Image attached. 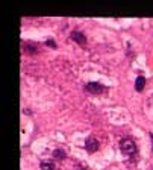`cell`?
<instances>
[{"label": "cell", "instance_id": "obj_7", "mask_svg": "<svg viewBox=\"0 0 153 170\" xmlns=\"http://www.w3.org/2000/svg\"><path fill=\"white\" fill-rule=\"evenodd\" d=\"M39 169L41 170H55V162L53 161H41L39 162Z\"/></svg>", "mask_w": 153, "mask_h": 170}, {"label": "cell", "instance_id": "obj_8", "mask_svg": "<svg viewBox=\"0 0 153 170\" xmlns=\"http://www.w3.org/2000/svg\"><path fill=\"white\" fill-rule=\"evenodd\" d=\"M53 158L64 160V158H67V153H65V151H62V149H55V151H53Z\"/></svg>", "mask_w": 153, "mask_h": 170}, {"label": "cell", "instance_id": "obj_9", "mask_svg": "<svg viewBox=\"0 0 153 170\" xmlns=\"http://www.w3.org/2000/svg\"><path fill=\"white\" fill-rule=\"evenodd\" d=\"M45 44H47L49 47H53V49H56V43L53 41V40H47V41H45Z\"/></svg>", "mask_w": 153, "mask_h": 170}, {"label": "cell", "instance_id": "obj_4", "mask_svg": "<svg viewBox=\"0 0 153 170\" xmlns=\"http://www.w3.org/2000/svg\"><path fill=\"white\" fill-rule=\"evenodd\" d=\"M70 37H71L73 41L77 43L79 46H85L86 44V37L83 35V32H81V31H73L70 33Z\"/></svg>", "mask_w": 153, "mask_h": 170}, {"label": "cell", "instance_id": "obj_6", "mask_svg": "<svg viewBox=\"0 0 153 170\" xmlns=\"http://www.w3.org/2000/svg\"><path fill=\"white\" fill-rule=\"evenodd\" d=\"M144 85H145V78L144 76H138L136 80H135V90L136 91H143Z\"/></svg>", "mask_w": 153, "mask_h": 170}, {"label": "cell", "instance_id": "obj_10", "mask_svg": "<svg viewBox=\"0 0 153 170\" xmlns=\"http://www.w3.org/2000/svg\"><path fill=\"white\" fill-rule=\"evenodd\" d=\"M74 170H86V167L83 164H76L74 166Z\"/></svg>", "mask_w": 153, "mask_h": 170}, {"label": "cell", "instance_id": "obj_5", "mask_svg": "<svg viewBox=\"0 0 153 170\" xmlns=\"http://www.w3.org/2000/svg\"><path fill=\"white\" fill-rule=\"evenodd\" d=\"M24 53H28V55H37L38 53V46L35 43H26L24 44Z\"/></svg>", "mask_w": 153, "mask_h": 170}, {"label": "cell", "instance_id": "obj_3", "mask_svg": "<svg viewBox=\"0 0 153 170\" xmlns=\"http://www.w3.org/2000/svg\"><path fill=\"white\" fill-rule=\"evenodd\" d=\"M99 141L94 138V137H88L85 140V149H86V152L88 153H94V152H97L99 151Z\"/></svg>", "mask_w": 153, "mask_h": 170}, {"label": "cell", "instance_id": "obj_11", "mask_svg": "<svg viewBox=\"0 0 153 170\" xmlns=\"http://www.w3.org/2000/svg\"><path fill=\"white\" fill-rule=\"evenodd\" d=\"M150 140H152V146H153V134L150 132ZM152 152H153V149H152Z\"/></svg>", "mask_w": 153, "mask_h": 170}, {"label": "cell", "instance_id": "obj_1", "mask_svg": "<svg viewBox=\"0 0 153 170\" xmlns=\"http://www.w3.org/2000/svg\"><path fill=\"white\" fill-rule=\"evenodd\" d=\"M120 149L124 155H135L136 153V144L132 138H123L120 141Z\"/></svg>", "mask_w": 153, "mask_h": 170}, {"label": "cell", "instance_id": "obj_2", "mask_svg": "<svg viewBox=\"0 0 153 170\" xmlns=\"http://www.w3.org/2000/svg\"><path fill=\"white\" fill-rule=\"evenodd\" d=\"M85 90L91 94H102L103 91H106V87L99 82H88L85 85Z\"/></svg>", "mask_w": 153, "mask_h": 170}]
</instances>
